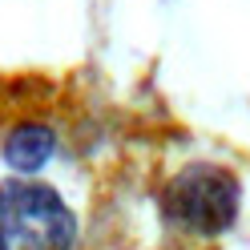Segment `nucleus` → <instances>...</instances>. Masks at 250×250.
<instances>
[{"label": "nucleus", "mask_w": 250, "mask_h": 250, "mask_svg": "<svg viewBox=\"0 0 250 250\" xmlns=\"http://www.w3.org/2000/svg\"><path fill=\"white\" fill-rule=\"evenodd\" d=\"M242 182L222 162H190L162 190V214L186 234L218 238L238 222Z\"/></svg>", "instance_id": "1"}, {"label": "nucleus", "mask_w": 250, "mask_h": 250, "mask_svg": "<svg viewBox=\"0 0 250 250\" xmlns=\"http://www.w3.org/2000/svg\"><path fill=\"white\" fill-rule=\"evenodd\" d=\"M77 214L49 182H0V250H73Z\"/></svg>", "instance_id": "2"}, {"label": "nucleus", "mask_w": 250, "mask_h": 250, "mask_svg": "<svg viewBox=\"0 0 250 250\" xmlns=\"http://www.w3.org/2000/svg\"><path fill=\"white\" fill-rule=\"evenodd\" d=\"M53 153H57V133H53V125H44V121H21V125H12V129L4 133V146H0V158H4L17 174H41L44 166L53 162Z\"/></svg>", "instance_id": "3"}]
</instances>
